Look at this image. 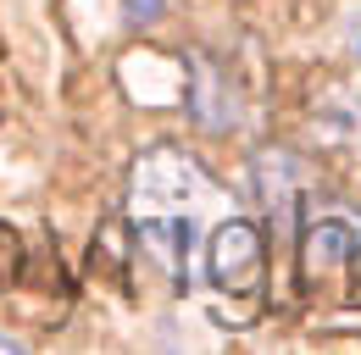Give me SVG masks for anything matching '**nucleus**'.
I'll list each match as a JSON object with an SVG mask.
<instances>
[{
  "instance_id": "nucleus-1",
  "label": "nucleus",
  "mask_w": 361,
  "mask_h": 355,
  "mask_svg": "<svg viewBox=\"0 0 361 355\" xmlns=\"http://www.w3.org/2000/svg\"><path fill=\"white\" fill-rule=\"evenodd\" d=\"M200 211H233L228 194L189 161L178 144L145 150L128 173V222L150 261L167 272V283L183 294L189 283V250L200 239Z\"/></svg>"
},
{
  "instance_id": "nucleus-2",
  "label": "nucleus",
  "mask_w": 361,
  "mask_h": 355,
  "mask_svg": "<svg viewBox=\"0 0 361 355\" xmlns=\"http://www.w3.org/2000/svg\"><path fill=\"white\" fill-rule=\"evenodd\" d=\"M206 278L223 300H262L267 294V239L250 217H217L206 228Z\"/></svg>"
},
{
  "instance_id": "nucleus-3",
  "label": "nucleus",
  "mask_w": 361,
  "mask_h": 355,
  "mask_svg": "<svg viewBox=\"0 0 361 355\" xmlns=\"http://www.w3.org/2000/svg\"><path fill=\"white\" fill-rule=\"evenodd\" d=\"M356 228L350 222H339V217H322V222H312L306 228V261H300V272H306V283H322L328 272H350V256H356Z\"/></svg>"
},
{
  "instance_id": "nucleus-4",
  "label": "nucleus",
  "mask_w": 361,
  "mask_h": 355,
  "mask_svg": "<svg viewBox=\"0 0 361 355\" xmlns=\"http://www.w3.org/2000/svg\"><path fill=\"white\" fill-rule=\"evenodd\" d=\"M189 111H195V123L206 133H228L239 123V100H233V89L223 84V73H200V78L189 84Z\"/></svg>"
},
{
  "instance_id": "nucleus-5",
  "label": "nucleus",
  "mask_w": 361,
  "mask_h": 355,
  "mask_svg": "<svg viewBox=\"0 0 361 355\" xmlns=\"http://www.w3.org/2000/svg\"><path fill=\"white\" fill-rule=\"evenodd\" d=\"M17 266H23V244H17V233H11V228H0V289L17 278Z\"/></svg>"
},
{
  "instance_id": "nucleus-6",
  "label": "nucleus",
  "mask_w": 361,
  "mask_h": 355,
  "mask_svg": "<svg viewBox=\"0 0 361 355\" xmlns=\"http://www.w3.org/2000/svg\"><path fill=\"white\" fill-rule=\"evenodd\" d=\"M123 11H128L134 23H156V17L167 11V0H123Z\"/></svg>"
},
{
  "instance_id": "nucleus-7",
  "label": "nucleus",
  "mask_w": 361,
  "mask_h": 355,
  "mask_svg": "<svg viewBox=\"0 0 361 355\" xmlns=\"http://www.w3.org/2000/svg\"><path fill=\"white\" fill-rule=\"evenodd\" d=\"M0 350H6V355H23L28 344H17V339H6V333H0Z\"/></svg>"
}]
</instances>
